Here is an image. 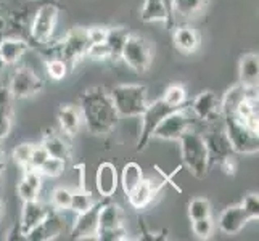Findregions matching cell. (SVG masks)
I'll use <instances>...</instances> for the list:
<instances>
[{
	"mask_svg": "<svg viewBox=\"0 0 259 241\" xmlns=\"http://www.w3.org/2000/svg\"><path fill=\"white\" fill-rule=\"evenodd\" d=\"M110 95L119 118H140L148 105V88L142 84L114 85Z\"/></svg>",
	"mask_w": 259,
	"mask_h": 241,
	"instance_id": "4",
	"label": "cell"
},
{
	"mask_svg": "<svg viewBox=\"0 0 259 241\" xmlns=\"http://www.w3.org/2000/svg\"><path fill=\"white\" fill-rule=\"evenodd\" d=\"M40 186H42V175L39 174V171H34V169L24 171L20 183H18V188H16L18 196L21 198V201L37 200Z\"/></svg>",
	"mask_w": 259,
	"mask_h": 241,
	"instance_id": "26",
	"label": "cell"
},
{
	"mask_svg": "<svg viewBox=\"0 0 259 241\" xmlns=\"http://www.w3.org/2000/svg\"><path fill=\"white\" fill-rule=\"evenodd\" d=\"M214 224L211 217H203V219H196L192 220V231L196 238L200 239H208L212 235Z\"/></svg>",
	"mask_w": 259,
	"mask_h": 241,
	"instance_id": "37",
	"label": "cell"
},
{
	"mask_svg": "<svg viewBox=\"0 0 259 241\" xmlns=\"http://www.w3.org/2000/svg\"><path fill=\"white\" fill-rule=\"evenodd\" d=\"M2 217H4V204L0 203V220H2Z\"/></svg>",
	"mask_w": 259,
	"mask_h": 241,
	"instance_id": "48",
	"label": "cell"
},
{
	"mask_svg": "<svg viewBox=\"0 0 259 241\" xmlns=\"http://www.w3.org/2000/svg\"><path fill=\"white\" fill-rule=\"evenodd\" d=\"M34 150V143H20L13 150V159L15 163L20 166L23 171H29L31 169V155Z\"/></svg>",
	"mask_w": 259,
	"mask_h": 241,
	"instance_id": "35",
	"label": "cell"
},
{
	"mask_svg": "<svg viewBox=\"0 0 259 241\" xmlns=\"http://www.w3.org/2000/svg\"><path fill=\"white\" fill-rule=\"evenodd\" d=\"M163 186H164V182L158 183L155 180H151V178L144 177V178H142V182L127 195L129 204L137 211L148 208L150 204L153 203V200L158 196V193L161 191Z\"/></svg>",
	"mask_w": 259,
	"mask_h": 241,
	"instance_id": "16",
	"label": "cell"
},
{
	"mask_svg": "<svg viewBox=\"0 0 259 241\" xmlns=\"http://www.w3.org/2000/svg\"><path fill=\"white\" fill-rule=\"evenodd\" d=\"M87 57L91 60H95V61H105V60H110V50H108V47H106L105 42L92 43V45L89 47Z\"/></svg>",
	"mask_w": 259,
	"mask_h": 241,
	"instance_id": "40",
	"label": "cell"
},
{
	"mask_svg": "<svg viewBox=\"0 0 259 241\" xmlns=\"http://www.w3.org/2000/svg\"><path fill=\"white\" fill-rule=\"evenodd\" d=\"M46 69H47V74L52 80H63L68 74V63L63 61L61 58H49L46 61Z\"/></svg>",
	"mask_w": 259,
	"mask_h": 241,
	"instance_id": "36",
	"label": "cell"
},
{
	"mask_svg": "<svg viewBox=\"0 0 259 241\" xmlns=\"http://www.w3.org/2000/svg\"><path fill=\"white\" fill-rule=\"evenodd\" d=\"M140 20L144 23H166L169 29L176 26L172 13L169 12L164 0H144V7L140 12Z\"/></svg>",
	"mask_w": 259,
	"mask_h": 241,
	"instance_id": "19",
	"label": "cell"
},
{
	"mask_svg": "<svg viewBox=\"0 0 259 241\" xmlns=\"http://www.w3.org/2000/svg\"><path fill=\"white\" fill-rule=\"evenodd\" d=\"M203 217H211V204L208 198L198 196V198H193L189 203V219L196 220Z\"/></svg>",
	"mask_w": 259,
	"mask_h": 241,
	"instance_id": "32",
	"label": "cell"
},
{
	"mask_svg": "<svg viewBox=\"0 0 259 241\" xmlns=\"http://www.w3.org/2000/svg\"><path fill=\"white\" fill-rule=\"evenodd\" d=\"M89 34V40L92 43H102L106 40V35H108V28L106 26H94V28H87Z\"/></svg>",
	"mask_w": 259,
	"mask_h": 241,
	"instance_id": "42",
	"label": "cell"
},
{
	"mask_svg": "<svg viewBox=\"0 0 259 241\" xmlns=\"http://www.w3.org/2000/svg\"><path fill=\"white\" fill-rule=\"evenodd\" d=\"M60 15V5L55 2H44L34 10L32 20L29 24L28 40L34 45H47L50 42L53 31L57 28Z\"/></svg>",
	"mask_w": 259,
	"mask_h": 241,
	"instance_id": "5",
	"label": "cell"
},
{
	"mask_svg": "<svg viewBox=\"0 0 259 241\" xmlns=\"http://www.w3.org/2000/svg\"><path fill=\"white\" fill-rule=\"evenodd\" d=\"M153 58H155V49L150 43V40L142 37V35L131 32L126 42H124L122 53H121V60H124V63L132 71L142 74L150 69L151 63H153Z\"/></svg>",
	"mask_w": 259,
	"mask_h": 241,
	"instance_id": "7",
	"label": "cell"
},
{
	"mask_svg": "<svg viewBox=\"0 0 259 241\" xmlns=\"http://www.w3.org/2000/svg\"><path fill=\"white\" fill-rule=\"evenodd\" d=\"M259 80V57L257 53H245L238 63V84L248 88H257Z\"/></svg>",
	"mask_w": 259,
	"mask_h": 241,
	"instance_id": "23",
	"label": "cell"
},
{
	"mask_svg": "<svg viewBox=\"0 0 259 241\" xmlns=\"http://www.w3.org/2000/svg\"><path fill=\"white\" fill-rule=\"evenodd\" d=\"M248 222H251L248 212L240 204H235V206H229L222 211L219 217V228L226 235H237Z\"/></svg>",
	"mask_w": 259,
	"mask_h": 241,
	"instance_id": "18",
	"label": "cell"
},
{
	"mask_svg": "<svg viewBox=\"0 0 259 241\" xmlns=\"http://www.w3.org/2000/svg\"><path fill=\"white\" fill-rule=\"evenodd\" d=\"M94 204L92 200V195L91 191H85V190H79V191H73L71 195V204H69V209L76 212V214H81L84 211H87Z\"/></svg>",
	"mask_w": 259,
	"mask_h": 241,
	"instance_id": "34",
	"label": "cell"
},
{
	"mask_svg": "<svg viewBox=\"0 0 259 241\" xmlns=\"http://www.w3.org/2000/svg\"><path fill=\"white\" fill-rule=\"evenodd\" d=\"M209 0H172V15L176 18L192 20L206 8Z\"/></svg>",
	"mask_w": 259,
	"mask_h": 241,
	"instance_id": "28",
	"label": "cell"
},
{
	"mask_svg": "<svg viewBox=\"0 0 259 241\" xmlns=\"http://www.w3.org/2000/svg\"><path fill=\"white\" fill-rule=\"evenodd\" d=\"M49 158V153L46 151L42 145H34L32 155H31V169L34 171H39V167L42 166V163Z\"/></svg>",
	"mask_w": 259,
	"mask_h": 241,
	"instance_id": "41",
	"label": "cell"
},
{
	"mask_svg": "<svg viewBox=\"0 0 259 241\" xmlns=\"http://www.w3.org/2000/svg\"><path fill=\"white\" fill-rule=\"evenodd\" d=\"M50 209H47L42 203L37 200L32 201H23V211H21V219H20V228L23 231V235L26 236L32 228L37 227L40 222L47 217V214Z\"/></svg>",
	"mask_w": 259,
	"mask_h": 241,
	"instance_id": "21",
	"label": "cell"
},
{
	"mask_svg": "<svg viewBox=\"0 0 259 241\" xmlns=\"http://www.w3.org/2000/svg\"><path fill=\"white\" fill-rule=\"evenodd\" d=\"M29 49V42L23 37L8 35L0 40V58L8 66H13L20 61Z\"/></svg>",
	"mask_w": 259,
	"mask_h": 241,
	"instance_id": "22",
	"label": "cell"
},
{
	"mask_svg": "<svg viewBox=\"0 0 259 241\" xmlns=\"http://www.w3.org/2000/svg\"><path fill=\"white\" fill-rule=\"evenodd\" d=\"M224 119V129L235 155H256L259 151V135L248 130L230 114H221Z\"/></svg>",
	"mask_w": 259,
	"mask_h": 241,
	"instance_id": "8",
	"label": "cell"
},
{
	"mask_svg": "<svg viewBox=\"0 0 259 241\" xmlns=\"http://www.w3.org/2000/svg\"><path fill=\"white\" fill-rule=\"evenodd\" d=\"M129 34L131 32L127 28H108V35H106L105 43L110 50V60L113 61L121 60L124 42H126Z\"/></svg>",
	"mask_w": 259,
	"mask_h": 241,
	"instance_id": "29",
	"label": "cell"
},
{
	"mask_svg": "<svg viewBox=\"0 0 259 241\" xmlns=\"http://www.w3.org/2000/svg\"><path fill=\"white\" fill-rule=\"evenodd\" d=\"M181 141V156L184 166L195 178H204L209 172V156L204 138L200 132L189 129L179 138Z\"/></svg>",
	"mask_w": 259,
	"mask_h": 241,
	"instance_id": "3",
	"label": "cell"
},
{
	"mask_svg": "<svg viewBox=\"0 0 259 241\" xmlns=\"http://www.w3.org/2000/svg\"><path fill=\"white\" fill-rule=\"evenodd\" d=\"M192 114L203 122H214L221 116V100L212 90H203L193 98Z\"/></svg>",
	"mask_w": 259,
	"mask_h": 241,
	"instance_id": "14",
	"label": "cell"
},
{
	"mask_svg": "<svg viewBox=\"0 0 259 241\" xmlns=\"http://www.w3.org/2000/svg\"><path fill=\"white\" fill-rule=\"evenodd\" d=\"M57 119H58L61 132L68 137H74L79 132V127H81L82 114L77 106L71 103H65V105H60V108L57 111Z\"/></svg>",
	"mask_w": 259,
	"mask_h": 241,
	"instance_id": "24",
	"label": "cell"
},
{
	"mask_svg": "<svg viewBox=\"0 0 259 241\" xmlns=\"http://www.w3.org/2000/svg\"><path fill=\"white\" fill-rule=\"evenodd\" d=\"M0 163H5V150H4L2 138H0Z\"/></svg>",
	"mask_w": 259,
	"mask_h": 241,
	"instance_id": "45",
	"label": "cell"
},
{
	"mask_svg": "<svg viewBox=\"0 0 259 241\" xmlns=\"http://www.w3.org/2000/svg\"><path fill=\"white\" fill-rule=\"evenodd\" d=\"M79 110L92 135H106L119 122V114L105 87H91L79 95Z\"/></svg>",
	"mask_w": 259,
	"mask_h": 241,
	"instance_id": "1",
	"label": "cell"
},
{
	"mask_svg": "<svg viewBox=\"0 0 259 241\" xmlns=\"http://www.w3.org/2000/svg\"><path fill=\"white\" fill-rule=\"evenodd\" d=\"M65 169H66V161L49 156L42 163V166L39 167V174L50 177V178H55V177H60L61 174H63Z\"/></svg>",
	"mask_w": 259,
	"mask_h": 241,
	"instance_id": "33",
	"label": "cell"
},
{
	"mask_svg": "<svg viewBox=\"0 0 259 241\" xmlns=\"http://www.w3.org/2000/svg\"><path fill=\"white\" fill-rule=\"evenodd\" d=\"M144 178V171L137 163H127L122 167L121 177H119V183L122 186V191L129 195L136 186L142 182Z\"/></svg>",
	"mask_w": 259,
	"mask_h": 241,
	"instance_id": "30",
	"label": "cell"
},
{
	"mask_svg": "<svg viewBox=\"0 0 259 241\" xmlns=\"http://www.w3.org/2000/svg\"><path fill=\"white\" fill-rule=\"evenodd\" d=\"M44 53L49 58H61L66 61L69 68L79 63L84 57H87L91 40H89L87 28H73L65 34L63 39L57 40L55 43L44 45Z\"/></svg>",
	"mask_w": 259,
	"mask_h": 241,
	"instance_id": "2",
	"label": "cell"
},
{
	"mask_svg": "<svg viewBox=\"0 0 259 241\" xmlns=\"http://www.w3.org/2000/svg\"><path fill=\"white\" fill-rule=\"evenodd\" d=\"M97 239L102 241H126L129 239L127 230L124 227V216L119 204L106 200L103 208L98 214V228H97Z\"/></svg>",
	"mask_w": 259,
	"mask_h": 241,
	"instance_id": "6",
	"label": "cell"
},
{
	"mask_svg": "<svg viewBox=\"0 0 259 241\" xmlns=\"http://www.w3.org/2000/svg\"><path fill=\"white\" fill-rule=\"evenodd\" d=\"M240 206L248 212V216L251 217V220L259 219V196H257V193H248L242 200V203H240Z\"/></svg>",
	"mask_w": 259,
	"mask_h": 241,
	"instance_id": "39",
	"label": "cell"
},
{
	"mask_svg": "<svg viewBox=\"0 0 259 241\" xmlns=\"http://www.w3.org/2000/svg\"><path fill=\"white\" fill-rule=\"evenodd\" d=\"M161 98L166 105L172 106V108H181L187 102V90L181 84H171L164 90Z\"/></svg>",
	"mask_w": 259,
	"mask_h": 241,
	"instance_id": "31",
	"label": "cell"
},
{
	"mask_svg": "<svg viewBox=\"0 0 259 241\" xmlns=\"http://www.w3.org/2000/svg\"><path fill=\"white\" fill-rule=\"evenodd\" d=\"M164 2H166V5H167V8H169V12L172 13V0H164ZM172 16H174V15H172Z\"/></svg>",
	"mask_w": 259,
	"mask_h": 241,
	"instance_id": "47",
	"label": "cell"
},
{
	"mask_svg": "<svg viewBox=\"0 0 259 241\" xmlns=\"http://www.w3.org/2000/svg\"><path fill=\"white\" fill-rule=\"evenodd\" d=\"M8 88H10L13 98H20L21 100V98L37 95L44 88V80L29 66H20L13 71Z\"/></svg>",
	"mask_w": 259,
	"mask_h": 241,
	"instance_id": "11",
	"label": "cell"
},
{
	"mask_svg": "<svg viewBox=\"0 0 259 241\" xmlns=\"http://www.w3.org/2000/svg\"><path fill=\"white\" fill-rule=\"evenodd\" d=\"M4 169H5V163H0V174H2Z\"/></svg>",
	"mask_w": 259,
	"mask_h": 241,
	"instance_id": "49",
	"label": "cell"
},
{
	"mask_svg": "<svg viewBox=\"0 0 259 241\" xmlns=\"http://www.w3.org/2000/svg\"><path fill=\"white\" fill-rule=\"evenodd\" d=\"M65 231V217L61 216L60 211H52L47 214V217L44 219L40 224L32 228L26 239L29 241H50L58 238Z\"/></svg>",
	"mask_w": 259,
	"mask_h": 241,
	"instance_id": "15",
	"label": "cell"
},
{
	"mask_svg": "<svg viewBox=\"0 0 259 241\" xmlns=\"http://www.w3.org/2000/svg\"><path fill=\"white\" fill-rule=\"evenodd\" d=\"M172 42L174 47L184 53V55H192L196 50L200 49L201 37L198 31L189 24H182V26H174L172 28Z\"/></svg>",
	"mask_w": 259,
	"mask_h": 241,
	"instance_id": "20",
	"label": "cell"
},
{
	"mask_svg": "<svg viewBox=\"0 0 259 241\" xmlns=\"http://www.w3.org/2000/svg\"><path fill=\"white\" fill-rule=\"evenodd\" d=\"M177 108H172L163 102V98H158L153 103H148L145 111L142 113V130H140V135L137 140V151H144L151 140H153V132L158 127V124L161 122L166 116L174 111Z\"/></svg>",
	"mask_w": 259,
	"mask_h": 241,
	"instance_id": "9",
	"label": "cell"
},
{
	"mask_svg": "<svg viewBox=\"0 0 259 241\" xmlns=\"http://www.w3.org/2000/svg\"><path fill=\"white\" fill-rule=\"evenodd\" d=\"M40 145L46 148L49 156L63 159V161H68L71 158V145L63 137L58 135V133L53 132V130H47L46 133H44V138H42Z\"/></svg>",
	"mask_w": 259,
	"mask_h": 241,
	"instance_id": "27",
	"label": "cell"
},
{
	"mask_svg": "<svg viewBox=\"0 0 259 241\" xmlns=\"http://www.w3.org/2000/svg\"><path fill=\"white\" fill-rule=\"evenodd\" d=\"M192 116L189 110L185 106H181L174 111L169 113L166 118L158 124V127L153 132V138L159 140H167V141H174L182 137V133L187 132L192 126Z\"/></svg>",
	"mask_w": 259,
	"mask_h": 241,
	"instance_id": "10",
	"label": "cell"
},
{
	"mask_svg": "<svg viewBox=\"0 0 259 241\" xmlns=\"http://www.w3.org/2000/svg\"><path fill=\"white\" fill-rule=\"evenodd\" d=\"M5 63H4V60L2 58H0V79H2V74H4V69H5Z\"/></svg>",
	"mask_w": 259,
	"mask_h": 241,
	"instance_id": "46",
	"label": "cell"
},
{
	"mask_svg": "<svg viewBox=\"0 0 259 241\" xmlns=\"http://www.w3.org/2000/svg\"><path fill=\"white\" fill-rule=\"evenodd\" d=\"M5 239H26V236L23 235V231L20 228V224H16L13 230H10V233L5 236Z\"/></svg>",
	"mask_w": 259,
	"mask_h": 241,
	"instance_id": "44",
	"label": "cell"
},
{
	"mask_svg": "<svg viewBox=\"0 0 259 241\" xmlns=\"http://www.w3.org/2000/svg\"><path fill=\"white\" fill-rule=\"evenodd\" d=\"M108 198H102L100 201L94 203L87 211L77 214L74 220L73 230H71V238L73 239H97V228H98V214L103 208Z\"/></svg>",
	"mask_w": 259,
	"mask_h": 241,
	"instance_id": "12",
	"label": "cell"
},
{
	"mask_svg": "<svg viewBox=\"0 0 259 241\" xmlns=\"http://www.w3.org/2000/svg\"><path fill=\"white\" fill-rule=\"evenodd\" d=\"M219 167L222 169V172H224L226 175L229 177H235L237 171H238V164H237V159H235V155L232 156H227L224 158L219 163Z\"/></svg>",
	"mask_w": 259,
	"mask_h": 241,
	"instance_id": "43",
	"label": "cell"
},
{
	"mask_svg": "<svg viewBox=\"0 0 259 241\" xmlns=\"http://www.w3.org/2000/svg\"><path fill=\"white\" fill-rule=\"evenodd\" d=\"M119 177L118 169L111 163H102L97 167L95 174V186L102 198H113V195L118 190Z\"/></svg>",
	"mask_w": 259,
	"mask_h": 241,
	"instance_id": "17",
	"label": "cell"
},
{
	"mask_svg": "<svg viewBox=\"0 0 259 241\" xmlns=\"http://www.w3.org/2000/svg\"><path fill=\"white\" fill-rule=\"evenodd\" d=\"M204 143H206L208 148V156H209V167L219 164L222 159L235 155L234 148H232V143L226 133V129H212L209 132H206L203 135Z\"/></svg>",
	"mask_w": 259,
	"mask_h": 241,
	"instance_id": "13",
	"label": "cell"
},
{
	"mask_svg": "<svg viewBox=\"0 0 259 241\" xmlns=\"http://www.w3.org/2000/svg\"><path fill=\"white\" fill-rule=\"evenodd\" d=\"M13 95L7 85H0V138L8 137L13 126Z\"/></svg>",
	"mask_w": 259,
	"mask_h": 241,
	"instance_id": "25",
	"label": "cell"
},
{
	"mask_svg": "<svg viewBox=\"0 0 259 241\" xmlns=\"http://www.w3.org/2000/svg\"><path fill=\"white\" fill-rule=\"evenodd\" d=\"M71 195H73V191H69L68 188H63V186H58V188H55L52 193V206L57 211L69 209Z\"/></svg>",
	"mask_w": 259,
	"mask_h": 241,
	"instance_id": "38",
	"label": "cell"
}]
</instances>
